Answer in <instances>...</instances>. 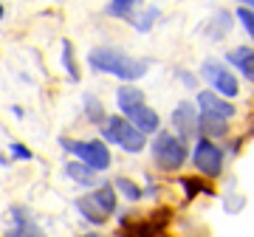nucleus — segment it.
Instances as JSON below:
<instances>
[{
    "instance_id": "obj_6",
    "label": "nucleus",
    "mask_w": 254,
    "mask_h": 237,
    "mask_svg": "<svg viewBox=\"0 0 254 237\" xmlns=\"http://www.w3.org/2000/svg\"><path fill=\"white\" fill-rule=\"evenodd\" d=\"M195 167L209 178H218L223 173V153L212 144V138H200L195 147Z\"/></svg>"
},
{
    "instance_id": "obj_23",
    "label": "nucleus",
    "mask_w": 254,
    "mask_h": 237,
    "mask_svg": "<svg viewBox=\"0 0 254 237\" xmlns=\"http://www.w3.org/2000/svg\"><path fill=\"white\" fill-rule=\"evenodd\" d=\"M237 17H240L243 28L249 31V37L254 40V11H252V9H237Z\"/></svg>"
},
{
    "instance_id": "obj_24",
    "label": "nucleus",
    "mask_w": 254,
    "mask_h": 237,
    "mask_svg": "<svg viewBox=\"0 0 254 237\" xmlns=\"http://www.w3.org/2000/svg\"><path fill=\"white\" fill-rule=\"evenodd\" d=\"M181 79H184V85H187V88H192V85H195V76H190V73H181Z\"/></svg>"
},
{
    "instance_id": "obj_13",
    "label": "nucleus",
    "mask_w": 254,
    "mask_h": 237,
    "mask_svg": "<svg viewBox=\"0 0 254 237\" xmlns=\"http://www.w3.org/2000/svg\"><path fill=\"white\" fill-rule=\"evenodd\" d=\"M116 105H119L122 113H130L133 108L144 105V93L138 91V88H133V85H125V88L116 91Z\"/></svg>"
},
{
    "instance_id": "obj_21",
    "label": "nucleus",
    "mask_w": 254,
    "mask_h": 237,
    "mask_svg": "<svg viewBox=\"0 0 254 237\" xmlns=\"http://www.w3.org/2000/svg\"><path fill=\"white\" fill-rule=\"evenodd\" d=\"M116 186L125 192L127 201H138V198H141V189H138V186L130 181V178H116Z\"/></svg>"
},
{
    "instance_id": "obj_25",
    "label": "nucleus",
    "mask_w": 254,
    "mask_h": 237,
    "mask_svg": "<svg viewBox=\"0 0 254 237\" xmlns=\"http://www.w3.org/2000/svg\"><path fill=\"white\" fill-rule=\"evenodd\" d=\"M6 17V9H3V3H0V20Z\"/></svg>"
},
{
    "instance_id": "obj_5",
    "label": "nucleus",
    "mask_w": 254,
    "mask_h": 237,
    "mask_svg": "<svg viewBox=\"0 0 254 237\" xmlns=\"http://www.w3.org/2000/svg\"><path fill=\"white\" fill-rule=\"evenodd\" d=\"M200 76L218 93H223V96H237V79L226 65L215 62V59H206V62L200 65Z\"/></svg>"
},
{
    "instance_id": "obj_12",
    "label": "nucleus",
    "mask_w": 254,
    "mask_h": 237,
    "mask_svg": "<svg viewBox=\"0 0 254 237\" xmlns=\"http://www.w3.org/2000/svg\"><path fill=\"white\" fill-rule=\"evenodd\" d=\"M226 59L243 73L249 82H254V51L252 48H235V51H229Z\"/></svg>"
},
{
    "instance_id": "obj_15",
    "label": "nucleus",
    "mask_w": 254,
    "mask_h": 237,
    "mask_svg": "<svg viewBox=\"0 0 254 237\" xmlns=\"http://www.w3.org/2000/svg\"><path fill=\"white\" fill-rule=\"evenodd\" d=\"M93 203L99 206L105 215H110V212L116 209V186H110V183H105V186H99V189L91 195Z\"/></svg>"
},
{
    "instance_id": "obj_17",
    "label": "nucleus",
    "mask_w": 254,
    "mask_h": 237,
    "mask_svg": "<svg viewBox=\"0 0 254 237\" xmlns=\"http://www.w3.org/2000/svg\"><path fill=\"white\" fill-rule=\"evenodd\" d=\"M65 175L68 178H73V181H79L82 186H91L93 183V170L91 167H85V164H65Z\"/></svg>"
},
{
    "instance_id": "obj_2",
    "label": "nucleus",
    "mask_w": 254,
    "mask_h": 237,
    "mask_svg": "<svg viewBox=\"0 0 254 237\" xmlns=\"http://www.w3.org/2000/svg\"><path fill=\"white\" fill-rule=\"evenodd\" d=\"M153 158L161 170H178L187 161V144L178 136H173V133H155Z\"/></svg>"
},
{
    "instance_id": "obj_22",
    "label": "nucleus",
    "mask_w": 254,
    "mask_h": 237,
    "mask_svg": "<svg viewBox=\"0 0 254 237\" xmlns=\"http://www.w3.org/2000/svg\"><path fill=\"white\" fill-rule=\"evenodd\" d=\"M9 153L14 155L17 161H31V158H34V153H31L28 147H23L20 141H11V144H9Z\"/></svg>"
},
{
    "instance_id": "obj_27",
    "label": "nucleus",
    "mask_w": 254,
    "mask_h": 237,
    "mask_svg": "<svg viewBox=\"0 0 254 237\" xmlns=\"http://www.w3.org/2000/svg\"><path fill=\"white\" fill-rule=\"evenodd\" d=\"M243 3H249V6H254V0H243Z\"/></svg>"
},
{
    "instance_id": "obj_3",
    "label": "nucleus",
    "mask_w": 254,
    "mask_h": 237,
    "mask_svg": "<svg viewBox=\"0 0 254 237\" xmlns=\"http://www.w3.org/2000/svg\"><path fill=\"white\" fill-rule=\"evenodd\" d=\"M60 141L85 167H91L93 173H105L110 167V150L105 147V141H71V138H60Z\"/></svg>"
},
{
    "instance_id": "obj_9",
    "label": "nucleus",
    "mask_w": 254,
    "mask_h": 237,
    "mask_svg": "<svg viewBox=\"0 0 254 237\" xmlns=\"http://www.w3.org/2000/svg\"><path fill=\"white\" fill-rule=\"evenodd\" d=\"M203 133V138H220V136H226V130H229V118L226 116H218V113H200L198 116V127Z\"/></svg>"
},
{
    "instance_id": "obj_14",
    "label": "nucleus",
    "mask_w": 254,
    "mask_h": 237,
    "mask_svg": "<svg viewBox=\"0 0 254 237\" xmlns=\"http://www.w3.org/2000/svg\"><path fill=\"white\" fill-rule=\"evenodd\" d=\"M136 9H138V0H110L105 11H108L110 17H122V20H130L133 23Z\"/></svg>"
},
{
    "instance_id": "obj_11",
    "label": "nucleus",
    "mask_w": 254,
    "mask_h": 237,
    "mask_svg": "<svg viewBox=\"0 0 254 237\" xmlns=\"http://www.w3.org/2000/svg\"><path fill=\"white\" fill-rule=\"evenodd\" d=\"M198 105L200 110H206V113H218V116H235V108H232V102L220 99V96H215L212 91H203L198 93Z\"/></svg>"
},
{
    "instance_id": "obj_26",
    "label": "nucleus",
    "mask_w": 254,
    "mask_h": 237,
    "mask_svg": "<svg viewBox=\"0 0 254 237\" xmlns=\"http://www.w3.org/2000/svg\"><path fill=\"white\" fill-rule=\"evenodd\" d=\"M6 237H17V232H14V229H11V232H6Z\"/></svg>"
},
{
    "instance_id": "obj_10",
    "label": "nucleus",
    "mask_w": 254,
    "mask_h": 237,
    "mask_svg": "<svg viewBox=\"0 0 254 237\" xmlns=\"http://www.w3.org/2000/svg\"><path fill=\"white\" fill-rule=\"evenodd\" d=\"M11 220H14V232H17V237H46V232L28 218L23 206H11Z\"/></svg>"
},
{
    "instance_id": "obj_20",
    "label": "nucleus",
    "mask_w": 254,
    "mask_h": 237,
    "mask_svg": "<svg viewBox=\"0 0 254 237\" xmlns=\"http://www.w3.org/2000/svg\"><path fill=\"white\" fill-rule=\"evenodd\" d=\"M85 113H88V118L91 121H105V108H102V102L96 99V96H85Z\"/></svg>"
},
{
    "instance_id": "obj_28",
    "label": "nucleus",
    "mask_w": 254,
    "mask_h": 237,
    "mask_svg": "<svg viewBox=\"0 0 254 237\" xmlns=\"http://www.w3.org/2000/svg\"><path fill=\"white\" fill-rule=\"evenodd\" d=\"M85 237H96V235H85Z\"/></svg>"
},
{
    "instance_id": "obj_1",
    "label": "nucleus",
    "mask_w": 254,
    "mask_h": 237,
    "mask_svg": "<svg viewBox=\"0 0 254 237\" xmlns=\"http://www.w3.org/2000/svg\"><path fill=\"white\" fill-rule=\"evenodd\" d=\"M88 62H91L93 71L119 76V79H125V82L141 79V76L147 73L144 59H133V57L122 54V51H116V48H93L91 54H88Z\"/></svg>"
},
{
    "instance_id": "obj_4",
    "label": "nucleus",
    "mask_w": 254,
    "mask_h": 237,
    "mask_svg": "<svg viewBox=\"0 0 254 237\" xmlns=\"http://www.w3.org/2000/svg\"><path fill=\"white\" fill-rule=\"evenodd\" d=\"M105 138L108 141H113V144H119L122 150H127V153H141L144 150V133L141 130H136L127 118H108V124H105Z\"/></svg>"
},
{
    "instance_id": "obj_18",
    "label": "nucleus",
    "mask_w": 254,
    "mask_h": 237,
    "mask_svg": "<svg viewBox=\"0 0 254 237\" xmlns=\"http://www.w3.org/2000/svg\"><path fill=\"white\" fill-rule=\"evenodd\" d=\"M63 65L73 82H79V68H76V59H73V51H71V43L68 40H63Z\"/></svg>"
},
{
    "instance_id": "obj_16",
    "label": "nucleus",
    "mask_w": 254,
    "mask_h": 237,
    "mask_svg": "<svg viewBox=\"0 0 254 237\" xmlns=\"http://www.w3.org/2000/svg\"><path fill=\"white\" fill-rule=\"evenodd\" d=\"M76 209H79L82 215H85V218L91 220V223H105V218H108V215H105V212H102L99 206H96V203H93L91 195L79 198V201H76Z\"/></svg>"
},
{
    "instance_id": "obj_8",
    "label": "nucleus",
    "mask_w": 254,
    "mask_h": 237,
    "mask_svg": "<svg viewBox=\"0 0 254 237\" xmlns=\"http://www.w3.org/2000/svg\"><path fill=\"white\" fill-rule=\"evenodd\" d=\"M125 116H127V121L136 130H141V133H155V130H158V113H155L153 108H147V105H138V108H133L130 113H125Z\"/></svg>"
},
{
    "instance_id": "obj_19",
    "label": "nucleus",
    "mask_w": 254,
    "mask_h": 237,
    "mask_svg": "<svg viewBox=\"0 0 254 237\" xmlns=\"http://www.w3.org/2000/svg\"><path fill=\"white\" fill-rule=\"evenodd\" d=\"M161 17V11L155 9V6H150V9H144V14L141 17H133V26L138 28V31H150L153 28V23Z\"/></svg>"
},
{
    "instance_id": "obj_7",
    "label": "nucleus",
    "mask_w": 254,
    "mask_h": 237,
    "mask_svg": "<svg viewBox=\"0 0 254 237\" xmlns=\"http://www.w3.org/2000/svg\"><path fill=\"white\" fill-rule=\"evenodd\" d=\"M173 124H175V130H178V138H181V141L192 138V133H195V127H198L195 105H190V102H181V105L173 110Z\"/></svg>"
}]
</instances>
